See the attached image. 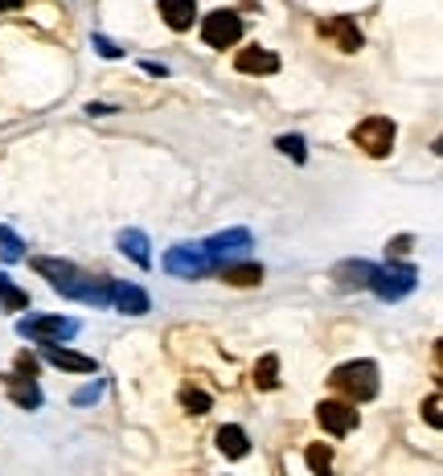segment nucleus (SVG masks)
Masks as SVG:
<instances>
[{
    "mask_svg": "<svg viewBox=\"0 0 443 476\" xmlns=\"http://www.w3.org/2000/svg\"><path fill=\"white\" fill-rule=\"evenodd\" d=\"M156 8H160L164 25H169V29H177V33L193 29V21H197V0H160Z\"/></svg>",
    "mask_w": 443,
    "mask_h": 476,
    "instance_id": "obj_15",
    "label": "nucleus"
},
{
    "mask_svg": "<svg viewBox=\"0 0 443 476\" xmlns=\"http://www.w3.org/2000/svg\"><path fill=\"white\" fill-rule=\"evenodd\" d=\"M251 246H254V234L238 226V230H222V234H213L210 243H201V251H205V259H210L213 267H230V263L246 259Z\"/></svg>",
    "mask_w": 443,
    "mask_h": 476,
    "instance_id": "obj_3",
    "label": "nucleus"
},
{
    "mask_svg": "<svg viewBox=\"0 0 443 476\" xmlns=\"http://www.w3.org/2000/svg\"><path fill=\"white\" fill-rule=\"evenodd\" d=\"M115 243H119V251L128 254L131 263H136V267H152V251H148V238H144V230H123L119 238H115Z\"/></svg>",
    "mask_w": 443,
    "mask_h": 476,
    "instance_id": "obj_18",
    "label": "nucleus"
},
{
    "mask_svg": "<svg viewBox=\"0 0 443 476\" xmlns=\"http://www.w3.org/2000/svg\"><path fill=\"white\" fill-rule=\"evenodd\" d=\"M394 136H398V128H394V119H386V115H369V119H361L357 128H353V144L366 156H390Z\"/></svg>",
    "mask_w": 443,
    "mask_h": 476,
    "instance_id": "obj_4",
    "label": "nucleus"
},
{
    "mask_svg": "<svg viewBox=\"0 0 443 476\" xmlns=\"http://www.w3.org/2000/svg\"><path fill=\"white\" fill-rule=\"evenodd\" d=\"M33 271L46 275L49 287L62 292V295H70V300L95 304V308H107V304H111V295H107V279L82 275V271L74 267V263H66V259H46V254H37V259H33Z\"/></svg>",
    "mask_w": 443,
    "mask_h": 476,
    "instance_id": "obj_1",
    "label": "nucleus"
},
{
    "mask_svg": "<svg viewBox=\"0 0 443 476\" xmlns=\"http://www.w3.org/2000/svg\"><path fill=\"white\" fill-rule=\"evenodd\" d=\"M16 333H21L25 341L62 345V341H70V336L78 333V320H70V316H25L21 325H16Z\"/></svg>",
    "mask_w": 443,
    "mask_h": 476,
    "instance_id": "obj_5",
    "label": "nucleus"
},
{
    "mask_svg": "<svg viewBox=\"0 0 443 476\" xmlns=\"http://www.w3.org/2000/svg\"><path fill=\"white\" fill-rule=\"evenodd\" d=\"M415 284H418V271L410 263H402V267H377L374 279H369V287L382 300H402L407 292H415Z\"/></svg>",
    "mask_w": 443,
    "mask_h": 476,
    "instance_id": "obj_8",
    "label": "nucleus"
},
{
    "mask_svg": "<svg viewBox=\"0 0 443 476\" xmlns=\"http://www.w3.org/2000/svg\"><path fill=\"white\" fill-rule=\"evenodd\" d=\"M46 361L57 369H70V374H95V357H87V353H74L66 349V345H46Z\"/></svg>",
    "mask_w": 443,
    "mask_h": 476,
    "instance_id": "obj_12",
    "label": "nucleus"
},
{
    "mask_svg": "<svg viewBox=\"0 0 443 476\" xmlns=\"http://www.w3.org/2000/svg\"><path fill=\"white\" fill-rule=\"evenodd\" d=\"M374 263H366V259H349V263H336L333 267V279L341 287H369V279H374Z\"/></svg>",
    "mask_w": 443,
    "mask_h": 476,
    "instance_id": "obj_16",
    "label": "nucleus"
},
{
    "mask_svg": "<svg viewBox=\"0 0 443 476\" xmlns=\"http://www.w3.org/2000/svg\"><path fill=\"white\" fill-rule=\"evenodd\" d=\"M13 374H21V378H37V357H33V353H16Z\"/></svg>",
    "mask_w": 443,
    "mask_h": 476,
    "instance_id": "obj_26",
    "label": "nucleus"
},
{
    "mask_svg": "<svg viewBox=\"0 0 443 476\" xmlns=\"http://www.w3.org/2000/svg\"><path fill=\"white\" fill-rule=\"evenodd\" d=\"M164 271L169 275H180V279H201L213 271V263L205 259L201 246L193 243H180V246H169V254H164Z\"/></svg>",
    "mask_w": 443,
    "mask_h": 476,
    "instance_id": "obj_7",
    "label": "nucleus"
},
{
    "mask_svg": "<svg viewBox=\"0 0 443 476\" xmlns=\"http://www.w3.org/2000/svg\"><path fill=\"white\" fill-rule=\"evenodd\" d=\"M333 386L349 402H369L377 394V366L374 361H345L333 369Z\"/></svg>",
    "mask_w": 443,
    "mask_h": 476,
    "instance_id": "obj_2",
    "label": "nucleus"
},
{
    "mask_svg": "<svg viewBox=\"0 0 443 476\" xmlns=\"http://www.w3.org/2000/svg\"><path fill=\"white\" fill-rule=\"evenodd\" d=\"M275 148H279L283 156H292L295 164L308 160V148H304V136H279V140H275Z\"/></svg>",
    "mask_w": 443,
    "mask_h": 476,
    "instance_id": "obj_24",
    "label": "nucleus"
},
{
    "mask_svg": "<svg viewBox=\"0 0 443 476\" xmlns=\"http://www.w3.org/2000/svg\"><path fill=\"white\" fill-rule=\"evenodd\" d=\"M439 407H443V402H439V394H431V398L423 402V415H427V423H431V427H439V423H443Z\"/></svg>",
    "mask_w": 443,
    "mask_h": 476,
    "instance_id": "obj_27",
    "label": "nucleus"
},
{
    "mask_svg": "<svg viewBox=\"0 0 443 476\" xmlns=\"http://www.w3.org/2000/svg\"><path fill=\"white\" fill-rule=\"evenodd\" d=\"M304 460H308V468L316 476H333V448H328V443H308Z\"/></svg>",
    "mask_w": 443,
    "mask_h": 476,
    "instance_id": "obj_21",
    "label": "nucleus"
},
{
    "mask_svg": "<svg viewBox=\"0 0 443 476\" xmlns=\"http://www.w3.org/2000/svg\"><path fill=\"white\" fill-rule=\"evenodd\" d=\"M98 394H103V382H95V386H82V390L74 394V402H78V407H87V402H95Z\"/></svg>",
    "mask_w": 443,
    "mask_h": 476,
    "instance_id": "obj_28",
    "label": "nucleus"
},
{
    "mask_svg": "<svg viewBox=\"0 0 443 476\" xmlns=\"http://www.w3.org/2000/svg\"><path fill=\"white\" fill-rule=\"evenodd\" d=\"M320 33L333 37L341 54H357V49H361V29L349 21V16H333V21H325V25H320Z\"/></svg>",
    "mask_w": 443,
    "mask_h": 476,
    "instance_id": "obj_11",
    "label": "nucleus"
},
{
    "mask_svg": "<svg viewBox=\"0 0 443 476\" xmlns=\"http://www.w3.org/2000/svg\"><path fill=\"white\" fill-rule=\"evenodd\" d=\"M234 66L242 74H275L279 70V57L271 54V49H263V46H246V49H238Z\"/></svg>",
    "mask_w": 443,
    "mask_h": 476,
    "instance_id": "obj_14",
    "label": "nucleus"
},
{
    "mask_svg": "<svg viewBox=\"0 0 443 476\" xmlns=\"http://www.w3.org/2000/svg\"><path fill=\"white\" fill-rule=\"evenodd\" d=\"M107 295H111V304L123 312V316H144V312L152 308V300H148L144 287L123 284V279H107Z\"/></svg>",
    "mask_w": 443,
    "mask_h": 476,
    "instance_id": "obj_10",
    "label": "nucleus"
},
{
    "mask_svg": "<svg viewBox=\"0 0 443 476\" xmlns=\"http://www.w3.org/2000/svg\"><path fill=\"white\" fill-rule=\"evenodd\" d=\"M5 390H8V398H13L21 410H37V407H41V386H37V378L8 374V378H5Z\"/></svg>",
    "mask_w": 443,
    "mask_h": 476,
    "instance_id": "obj_13",
    "label": "nucleus"
},
{
    "mask_svg": "<svg viewBox=\"0 0 443 476\" xmlns=\"http://www.w3.org/2000/svg\"><path fill=\"white\" fill-rule=\"evenodd\" d=\"M0 8H5V13H13V8H21V0H0Z\"/></svg>",
    "mask_w": 443,
    "mask_h": 476,
    "instance_id": "obj_30",
    "label": "nucleus"
},
{
    "mask_svg": "<svg viewBox=\"0 0 443 476\" xmlns=\"http://www.w3.org/2000/svg\"><path fill=\"white\" fill-rule=\"evenodd\" d=\"M180 407H185L189 415H205L213 402H210V394H205V390H193V386H185V390H180Z\"/></svg>",
    "mask_w": 443,
    "mask_h": 476,
    "instance_id": "obj_23",
    "label": "nucleus"
},
{
    "mask_svg": "<svg viewBox=\"0 0 443 476\" xmlns=\"http://www.w3.org/2000/svg\"><path fill=\"white\" fill-rule=\"evenodd\" d=\"M21 246H25V243L13 234V230H5V226H0V254H5L8 263H16V259H21V254H25Z\"/></svg>",
    "mask_w": 443,
    "mask_h": 476,
    "instance_id": "obj_25",
    "label": "nucleus"
},
{
    "mask_svg": "<svg viewBox=\"0 0 443 476\" xmlns=\"http://www.w3.org/2000/svg\"><path fill=\"white\" fill-rule=\"evenodd\" d=\"M242 37V16L230 13V8H213L210 16H201V41L213 49H230Z\"/></svg>",
    "mask_w": 443,
    "mask_h": 476,
    "instance_id": "obj_6",
    "label": "nucleus"
},
{
    "mask_svg": "<svg viewBox=\"0 0 443 476\" xmlns=\"http://www.w3.org/2000/svg\"><path fill=\"white\" fill-rule=\"evenodd\" d=\"M0 308L5 312H21V308H29V292H21V287L13 284V279L0 271Z\"/></svg>",
    "mask_w": 443,
    "mask_h": 476,
    "instance_id": "obj_20",
    "label": "nucleus"
},
{
    "mask_svg": "<svg viewBox=\"0 0 443 476\" xmlns=\"http://www.w3.org/2000/svg\"><path fill=\"white\" fill-rule=\"evenodd\" d=\"M222 279H226L230 287H254L263 284V267L259 263H230V267H218Z\"/></svg>",
    "mask_w": 443,
    "mask_h": 476,
    "instance_id": "obj_19",
    "label": "nucleus"
},
{
    "mask_svg": "<svg viewBox=\"0 0 443 476\" xmlns=\"http://www.w3.org/2000/svg\"><path fill=\"white\" fill-rule=\"evenodd\" d=\"M213 440H218V451H222L226 460H242L246 451H251V440H246V431H242V427H234V423L218 427V435H213Z\"/></svg>",
    "mask_w": 443,
    "mask_h": 476,
    "instance_id": "obj_17",
    "label": "nucleus"
},
{
    "mask_svg": "<svg viewBox=\"0 0 443 476\" xmlns=\"http://www.w3.org/2000/svg\"><path fill=\"white\" fill-rule=\"evenodd\" d=\"M254 386H259V390H275L279 386V357L275 353L259 357V366H254Z\"/></svg>",
    "mask_w": 443,
    "mask_h": 476,
    "instance_id": "obj_22",
    "label": "nucleus"
},
{
    "mask_svg": "<svg viewBox=\"0 0 443 476\" xmlns=\"http://www.w3.org/2000/svg\"><path fill=\"white\" fill-rule=\"evenodd\" d=\"M90 41H95V49H98V54H103V57H119V54H123V49H119V46H115V41H107V37H98V33H95V37H90Z\"/></svg>",
    "mask_w": 443,
    "mask_h": 476,
    "instance_id": "obj_29",
    "label": "nucleus"
},
{
    "mask_svg": "<svg viewBox=\"0 0 443 476\" xmlns=\"http://www.w3.org/2000/svg\"><path fill=\"white\" fill-rule=\"evenodd\" d=\"M316 419H320V427H325L328 435H349L353 427H357V410H353V402H341V398L320 402Z\"/></svg>",
    "mask_w": 443,
    "mask_h": 476,
    "instance_id": "obj_9",
    "label": "nucleus"
}]
</instances>
